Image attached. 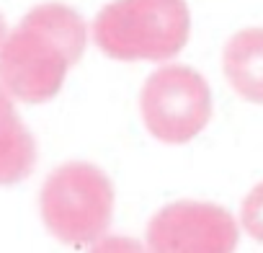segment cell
I'll return each instance as SVG.
<instances>
[{
	"instance_id": "6da1fadb",
	"label": "cell",
	"mask_w": 263,
	"mask_h": 253,
	"mask_svg": "<svg viewBox=\"0 0 263 253\" xmlns=\"http://www.w3.org/2000/svg\"><path fill=\"white\" fill-rule=\"evenodd\" d=\"M85 39V24L70 6L31 8L0 47V85L26 103L54 98L67 70L83 57Z\"/></svg>"
},
{
	"instance_id": "7a4b0ae2",
	"label": "cell",
	"mask_w": 263,
	"mask_h": 253,
	"mask_svg": "<svg viewBox=\"0 0 263 253\" xmlns=\"http://www.w3.org/2000/svg\"><path fill=\"white\" fill-rule=\"evenodd\" d=\"M186 0H114L93 21L96 44L114 60L163 62L189 42Z\"/></svg>"
},
{
	"instance_id": "3957f363",
	"label": "cell",
	"mask_w": 263,
	"mask_h": 253,
	"mask_svg": "<svg viewBox=\"0 0 263 253\" xmlns=\"http://www.w3.org/2000/svg\"><path fill=\"white\" fill-rule=\"evenodd\" d=\"M39 209L47 230L67 245H93L114 214V186L90 163H65L44 181Z\"/></svg>"
},
{
	"instance_id": "277c9868",
	"label": "cell",
	"mask_w": 263,
	"mask_h": 253,
	"mask_svg": "<svg viewBox=\"0 0 263 253\" xmlns=\"http://www.w3.org/2000/svg\"><path fill=\"white\" fill-rule=\"evenodd\" d=\"M140 111L147 130L168 145L194 140L212 116V91L204 75L186 65L155 70L142 93Z\"/></svg>"
},
{
	"instance_id": "5b68a950",
	"label": "cell",
	"mask_w": 263,
	"mask_h": 253,
	"mask_svg": "<svg viewBox=\"0 0 263 253\" xmlns=\"http://www.w3.org/2000/svg\"><path fill=\"white\" fill-rule=\"evenodd\" d=\"M235 217L209 202H176L147 225V253H235Z\"/></svg>"
},
{
	"instance_id": "8992f818",
	"label": "cell",
	"mask_w": 263,
	"mask_h": 253,
	"mask_svg": "<svg viewBox=\"0 0 263 253\" xmlns=\"http://www.w3.org/2000/svg\"><path fill=\"white\" fill-rule=\"evenodd\" d=\"M222 67L230 85L253 103H263V29H242L227 39Z\"/></svg>"
},
{
	"instance_id": "52a82bcc",
	"label": "cell",
	"mask_w": 263,
	"mask_h": 253,
	"mask_svg": "<svg viewBox=\"0 0 263 253\" xmlns=\"http://www.w3.org/2000/svg\"><path fill=\"white\" fill-rule=\"evenodd\" d=\"M36 142L21 121L13 98L0 85V186L16 184L34 171Z\"/></svg>"
},
{
	"instance_id": "ba28073f",
	"label": "cell",
	"mask_w": 263,
	"mask_h": 253,
	"mask_svg": "<svg viewBox=\"0 0 263 253\" xmlns=\"http://www.w3.org/2000/svg\"><path fill=\"white\" fill-rule=\"evenodd\" d=\"M240 225L245 227V232L250 238L263 243V181L255 184L250 189V194L245 196V202L240 207Z\"/></svg>"
},
{
	"instance_id": "9c48e42d",
	"label": "cell",
	"mask_w": 263,
	"mask_h": 253,
	"mask_svg": "<svg viewBox=\"0 0 263 253\" xmlns=\"http://www.w3.org/2000/svg\"><path fill=\"white\" fill-rule=\"evenodd\" d=\"M90 253H147V248L135 240V238H124V235H108L101 238L90 245Z\"/></svg>"
},
{
	"instance_id": "30bf717a",
	"label": "cell",
	"mask_w": 263,
	"mask_h": 253,
	"mask_svg": "<svg viewBox=\"0 0 263 253\" xmlns=\"http://www.w3.org/2000/svg\"><path fill=\"white\" fill-rule=\"evenodd\" d=\"M6 37H8V29H6V19H3V13H0V47H3Z\"/></svg>"
}]
</instances>
